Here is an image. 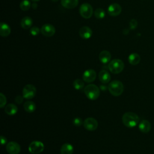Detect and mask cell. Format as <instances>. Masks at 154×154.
Wrapping results in <instances>:
<instances>
[{
  "mask_svg": "<svg viewBox=\"0 0 154 154\" xmlns=\"http://www.w3.org/2000/svg\"><path fill=\"white\" fill-rule=\"evenodd\" d=\"M122 122L128 128L135 127L139 122V117L132 112H126L122 116Z\"/></svg>",
  "mask_w": 154,
  "mask_h": 154,
  "instance_id": "obj_1",
  "label": "cell"
},
{
  "mask_svg": "<svg viewBox=\"0 0 154 154\" xmlns=\"http://www.w3.org/2000/svg\"><path fill=\"white\" fill-rule=\"evenodd\" d=\"M108 89L112 96H119L123 93L124 86L121 81L119 80H114L108 84Z\"/></svg>",
  "mask_w": 154,
  "mask_h": 154,
  "instance_id": "obj_2",
  "label": "cell"
},
{
  "mask_svg": "<svg viewBox=\"0 0 154 154\" xmlns=\"http://www.w3.org/2000/svg\"><path fill=\"white\" fill-rule=\"evenodd\" d=\"M84 93L90 100H96L100 95V88L94 84H88L84 89Z\"/></svg>",
  "mask_w": 154,
  "mask_h": 154,
  "instance_id": "obj_3",
  "label": "cell"
},
{
  "mask_svg": "<svg viewBox=\"0 0 154 154\" xmlns=\"http://www.w3.org/2000/svg\"><path fill=\"white\" fill-rule=\"evenodd\" d=\"M124 63L120 59H114L111 61L108 66L109 71L114 74L122 72L124 69Z\"/></svg>",
  "mask_w": 154,
  "mask_h": 154,
  "instance_id": "obj_4",
  "label": "cell"
},
{
  "mask_svg": "<svg viewBox=\"0 0 154 154\" xmlns=\"http://www.w3.org/2000/svg\"><path fill=\"white\" fill-rule=\"evenodd\" d=\"M93 13V7L88 3H84L79 7V14L84 19H90Z\"/></svg>",
  "mask_w": 154,
  "mask_h": 154,
  "instance_id": "obj_5",
  "label": "cell"
},
{
  "mask_svg": "<svg viewBox=\"0 0 154 154\" xmlns=\"http://www.w3.org/2000/svg\"><path fill=\"white\" fill-rule=\"evenodd\" d=\"M28 150L32 154H38L44 150V144L40 141H32L29 145Z\"/></svg>",
  "mask_w": 154,
  "mask_h": 154,
  "instance_id": "obj_6",
  "label": "cell"
},
{
  "mask_svg": "<svg viewBox=\"0 0 154 154\" xmlns=\"http://www.w3.org/2000/svg\"><path fill=\"white\" fill-rule=\"evenodd\" d=\"M36 94V88L32 84H26L23 88L22 95L26 99L33 98Z\"/></svg>",
  "mask_w": 154,
  "mask_h": 154,
  "instance_id": "obj_7",
  "label": "cell"
},
{
  "mask_svg": "<svg viewBox=\"0 0 154 154\" xmlns=\"http://www.w3.org/2000/svg\"><path fill=\"white\" fill-rule=\"evenodd\" d=\"M84 128L88 131H93L97 129L98 126L97 121L93 117H88L87 118L83 123Z\"/></svg>",
  "mask_w": 154,
  "mask_h": 154,
  "instance_id": "obj_8",
  "label": "cell"
},
{
  "mask_svg": "<svg viewBox=\"0 0 154 154\" xmlns=\"http://www.w3.org/2000/svg\"><path fill=\"white\" fill-rule=\"evenodd\" d=\"M40 32L46 37H52L55 32V28L50 23H45L42 26Z\"/></svg>",
  "mask_w": 154,
  "mask_h": 154,
  "instance_id": "obj_9",
  "label": "cell"
},
{
  "mask_svg": "<svg viewBox=\"0 0 154 154\" xmlns=\"http://www.w3.org/2000/svg\"><path fill=\"white\" fill-rule=\"evenodd\" d=\"M6 150L10 154H19L20 152V146L15 141H10L7 143Z\"/></svg>",
  "mask_w": 154,
  "mask_h": 154,
  "instance_id": "obj_10",
  "label": "cell"
},
{
  "mask_svg": "<svg viewBox=\"0 0 154 154\" xmlns=\"http://www.w3.org/2000/svg\"><path fill=\"white\" fill-rule=\"evenodd\" d=\"M96 78V73L93 69L86 70L82 75V79L86 82H92Z\"/></svg>",
  "mask_w": 154,
  "mask_h": 154,
  "instance_id": "obj_11",
  "label": "cell"
},
{
  "mask_svg": "<svg viewBox=\"0 0 154 154\" xmlns=\"http://www.w3.org/2000/svg\"><path fill=\"white\" fill-rule=\"evenodd\" d=\"M108 13L112 16H117L122 12V7L117 3L111 4L108 8Z\"/></svg>",
  "mask_w": 154,
  "mask_h": 154,
  "instance_id": "obj_12",
  "label": "cell"
},
{
  "mask_svg": "<svg viewBox=\"0 0 154 154\" xmlns=\"http://www.w3.org/2000/svg\"><path fill=\"white\" fill-rule=\"evenodd\" d=\"M92 30L90 28L87 26H82L80 28L79 31V34L80 37L83 39H88L92 35Z\"/></svg>",
  "mask_w": 154,
  "mask_h": 154,
  "instance_id": "obj_13",
  "label": "cell"
},
{
  "mask_svg": "<svg viewBox=\"0 0 154 154\" xmlns=\"http://www.w3.org/2000/svg\"><path fill=\"white\" fill-rule=\"evenodd\" d=\"M138 128L140 131L143 133H148L151 129V124L147 120H141L138 125Z\"/></svg>",
  "mask_w": 154,
  "mask_h": 154,
  "instance_id": "obj_14",
  "label": "cell"
},
{
  "mask_svg": "<svg viewBox=\"0 0 154 154\" xmlns=\"http://www.w3.org/2000/svg\"><path fill=\"white\" fill-rule=\"evenodd\" d=\"M99 79L103 84H107L110 81L111 76L107 70H102L99 73Z\"/></svg>",
  "mask_w": 154,
  "mask_h": 154,
  "instance_id": "obj_15",
  "label": "cell"
},
{
  "mask_svg": "<svg viewBox=\"0 0 154 154\" xmlns=\"http://www.w3.org/2000/svg\"><path fill=\"white\" fill-rule=\"evenodd\" d=\"M62 6L67 9H73L78 4V0H61Z\"/></svg>",
  "mask_w": 154,
  "mask_h": 154,
  "instance_id": "obj_16",
  "label": "cell"
},
{
  "mask_svg": "<svg viewBox=\"0 0 154 154\" xmlns=\"http://www.w3.org/2000/svg\"><path fill=\"white\" fill-rule=\"evenodd\" d=\"M111 58V55L110 52L108 51H102L100 52L99 55V60L103 64H106L109 62Z\"/></svg>",
  "mask_w": 154,
  "mask_h": 154,
  "instance_id": "obj_17",
  "label": "cell"
},
{
  "mask_svg": "<svg viewBox=\"0 0 154 154\" xmlns=\"http://www.w3.org/2000/svg\"><path fill=\"white\" fill-rule=\"evenodd\" d=\"M11 32V29L10 26L4 23L1 22L0 23V35L2 37H7Z\"/></svg>",
  "mask_w": 154,
  "mask_h": 154,
  "instance_id": "obj_18",
  "label": "cell"
},
{
  "mask_svg": "<svg viewBox=\"0 0 154 154\" xmlns=\"http://www.w3.org/2000/svg\"><path fill=\"white\" fill-rule=\"evenodd\" d=\"M73 147L70 143L63 144L60 149L61 154H72L73 152Z\"/></svg>",
  "mask_w": 154,
  "mask_h": 154,
  "instance_id": "obj_19",
  "label": "cell"
},
{
  "mask_svg": "<svg viewBox=\"0 0 154 154\" xmlns=\"http://www.w3.org/2000/svg\"><path fill=\"white\" fill-rule=\"evenodd\" d=\"M32 19L29 16H25L23 17L20 21V25L22 28L27 29H29L32 25Z\"/></svg>",
  "mask_w": 154,
  "mask_h": 154,
  "instance_id": "obj_20",
  "label": "cell"
},
{
  "mask_svg": "<svg viewBox=\"0 0 154 154\" xmlns=\"http://www.w3.org/2000/svg\"><path fill=\"white\" fill-rule=\"evenodd\" d=\"M140 56L137 53H132L128 57L129 63L133 66L137 65L140 63Z\"/></svg>",
  "mask_w": 154,
  "mask_h": 154,
  "instance_id": "obj_21",
  "label": "cell"
},
{
  "mask_svg": "<svg viewBox=\"0 0 154 154\" xmlns=\"http://www.w3.org/2000/svg\"><path fill=\"white\" fill-rule=\"evenodd\" d=\"M4 110L7 114L10 115V116H13L17 113L18 109L16 105H14L13 103H10V104H8L5 107Z\"/></svg>",
  "mask_w": 154,
  "mask_h": 154,
  "instance_id": "obj_22",
  "label": "cell"
},
{
  "mask_svg": "<svg viewBox=\"0 0 154 154\" xmlns=\"http://www.w3.org/2000/svg\"><path fill=\"white\" fill-rule=\"evenodd\" d=\"M23 108L26 112H28L29 113H31V112H33L35 110L36 105L34 102L28 100L24 103Z\"/></svg>",
  "mask_w": 154,
  "mask_h": 154,
  "instance_id": "obj_23",
  "label": "cell"
},
{
  "mask_svg": "<svg viewBox=\"0 0 154 154\" xmlns=\"http://www.w3.org/2000/svg\"><path fill=\"white\" fill-rule=\"evenodd\" d=\"M73 85L76 90H81L84 87V82L81 79H76L73 82Z\"/></svg>",
  "mask_w": 154,
  "mask_h": 154,
  "instance_id": "obj_24",
  "label": "cell"
},
{
  "mask_svg": "<svg viewBox=\"0 0 154 154\" xmlns=\"http://www.w3.org/2000/svg\"><path fill=\"white\" fill-rule=\"evenodd\" d=\"M94 16L98 19H103L104 17H105V11L103 8H97L94 12Z\"/></svg>",
  "mask_w": 154,
  "mask_h": 154,
  "instance_id": "obj_25",
  "label": "cell"
},
{
  "mask_svg": "<svg viewBox=\"0 0 154 154\" xmlns=\"http://www.w3.org/2000/svg\"><path fill=\"white\" fill-rule=\"evenodd\" d=\"M31 7V2L28 0H23L20 4V8L23 11H27Z\"/></svg>",
  "mask_w": 154,
  "mask_h": 154,
  "instance_id": "obj_26",
  "label": "cell"
},
{
  "mask_svg": "<svg viewBox=\"0 0 154 154\" xmlns=\"http://www.w3.org/2000/svg\"><path fill=\"white\" fill-rule=\"evenodd\" d=\"M7 103V99L5 95L1 93H0V107L3 108Z\"/></svg>",
  "mask_w": 154,
  "mask_h": 154,
  "instance_id": "obj_27",
  "label": "cell"
},
{
  "mask_svg": "<svg viewBox=\"0 0 154 154\" xmlns=\"http://www.w3.org/2000/svg\"><path fill=\"white\" fill-rule=\"evenodd\" d=\"M30 34L33 36H36L40 33V29L37 26H33L29 29Z\"/></svg>",
  "mask_w": 154,
  "mask_h": 154,
  "instance_id": "obj_28",
  "label": "cell"
},
{
  "mask_svg": "<svg viewBox=\"0 0 154 154\" xmlns=\"http://www.w3.org/2000/svg\"><path fill=\"white\" fill-rule=\"evenodd\" d=\"M137 25H138V22L135 19H132L130 20V22H129V28L131 29H132V30L135 29L137 28Z\"/></svg>",
  "mask_w": 154,
  "mask_h": 154,
  "instance_id": "obj_29",
  "label": "cell"
},
{
  "mask_svg": "<svg viewBox=\"0 0 154 154\" xmlns=\"http://www.w3.org/2000/svg\"><path fill=\"white\" fill-rule=\"evenodd\" d=\"M83 123L82 120L80 117H75L73 120V123L76 126H80Z\"/></svg>",
  "mask_w": 154,
  "mask_h": 154,
  "instance_id": "obj_30",
  "label": "cell"
},
{
  "mask_svg": "<svg viewBox=\"0 0 154 154\" xmlns=\"http://www.w3.org/2000/svg\"><path fill=\"white\" fill-rule=\"evenodd\" d=\"M23 96H17L15 98V102L17 103V104H20L22 103L23 100Z\"/></svg>",
  "mask_w": 154,
  "mask_h": 154,
  "instance_id": "obj_31",
  "label": "cell"
},
{
  "mask_svg": "<svg viewBox=\"0 0 154 154\" xmlns=\"http://www.w3.org/2000/svg\"><path fill=\"white\" fill-rule=\"evenodd\" d=\"M1 142L2 145L5 144L7 143V138L1 135Z\"/></svg>",
  "mask_w": 154,
  "mask_h": 154,
  "instance_id": "obj_32",
  "label": "cell"
},
{
  "mask_svg": "<svg viewBox=\"0 0 154 154\" xmlns=\"http://www.w3.org/2000/svg\"><path fill=\"white\" fill-rule=\"evenodd\" d=\"M31 6H32V8L34 10H35V9L37 8V4L36 3H35V2H34V3L31 5Z\"/></svg>",
  "mask_w": 154,
  "mask_h": 154,
  "instance_id": "obj_33",
  "label": "cell"
},
{
  "mask_svg": "<svg viewBox=\"0 0 154 154\" xmlns=\"http://www.w3.org/2000/svg\"><path fill=\"white\" fill-rule=\"evenodd\" d=\"M100 89H102V90H105V89H106V87H104V86L102 85V86H100Z\"/></svg>",
  "mask_w": 154,
  "mask_h": 154,
  "instance_id": "obj_34",
  "label": "cell"
},
{
  "mask_svg": "<svg viewBox=\"0 0 154 154\" xmlns=\"http://www.w3.org/2000/svg\"><path fill=\"white\" fill-rule=\"evenodd\" d=\"M32 1L34 2H37V1H39L40 0H32Z\"/></svg>",
  "mask_w": 154,
  "mask_h": 154,
  "instance_id": "obj_35",
  "label": "cell"
},
{
  "mask_svg": "<svg viewBox=\"0 0 154 154\" xmlns=\"http://www.w3.org/2000/svg\"><path fill=\"white\" fill-rule=\"evenodd\" d=\"M51 1L53 2H57L58 0H51Z\"/></svg>",
  "mask_w": 154,
  "mask_h": 154,
  "instance_id": "obj_36",
  "label": "cell"
}]
</instances>
